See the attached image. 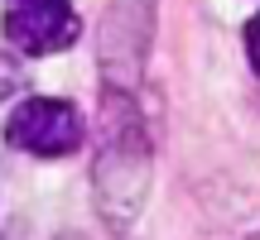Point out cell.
I'll use <instances>...</instances> for the list:
<instances>
[{"instance_id":"6da1fadb","label":"cell","mask_w":260,"mask_h":240,"mask_svg":"<svg viewBox=\"0 0 260 240\" xmlns=\"http://www.w3.org/2000/svg\"><path fill=\"white\" fill-rule=\"evenodd\" d=\"M87 139V120L63 96H29L5 115V144L34 158H68Z\"/></svg>"},{"instance_id":"7a4b0ae2","label":"cell","mask_w":260,"mask_h":240,"mask_svg":"<svg viewBox=\"0 0 260 240\" xmlns=\"http://www.w3.org/2000/svg\"><path fill=\"white\" fill-rule=\"evenodd\" d=\"M82 19L68 0H5V38L24 58H48L77 44Z\"/></svg>"},{"instance_id":"3957f363","label":"cell","mask_w":260,"mask_h":240,"mask_svg":"<svg viewBox=\"0 0 260 240\" xmlns=\"http://www.w3.org/2000/svg\"><path fill=\"white\" fill-rule=\"evenodd\" d=\"M24 77H29V72L15 63V58H0V101H5V96H15L19 87H24Z\"/></svg>"},{"instance_id":"277c9868","label":"cell","mask_w":260,"mask_h":240,"mask_svg":"<svg viewBox=\"0 0 260 240\" xmlns=\"http://www.w3.org/2000/svg\"><path fill=\"white\" fill-rule=\"evenodd\" d=\"M246 53H251V67L260 72V15L246 24Z\"/></svg>"}]
</instances>
